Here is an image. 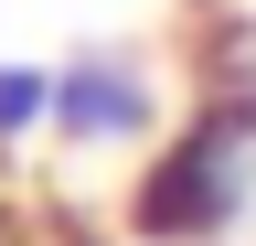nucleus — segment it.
Returning <instances> with one entry per match:
<instances>
[{
    "label": "nucleus",
    "instance_id": "obj_1",
    "mask_svg": "<svg viewBox=\"0 0 256 246\" xmlns=\"http://www.w3.org/2000/svg\"><path fill=\"white\" fill-rule=\"evenodd\" d=\"M256 214V75H214L192 118L150 150L128 182V235L139 246H224Z\"/></svg>",
    "mask_w": 256,
    "mask_h": 246
},
{
    "label": "nucleus",
    "instance_id": "obj_2",
    "mask_svg": "<svg viewBox=\"0 0 256 246\" xmlns=\"http://www.w3.org/2000/svg\"><path fill=\"white\" fill-rule=\"evenodd\" d=\"M160 129V75L128 43H75L54 65V139L64 150H139Z\"/></svg>",
    "mask_w": 256,
    "mask_h": 246
},
{
    "label": "nucleus",
    "instance_id": "obj_3",
    "mask_svg": "<svg viewBox=\"0 0 256 246\" xmlns=\"http://www.w3.org/2000/svg\"><path fill=\"white\" fill-rule=\"evenodd\" d=\"M22 139H54V65L0 54V150H22Z\"/></svg>",
    "mask_w": 256,
    "mask_h": 246
}]
</instances>
